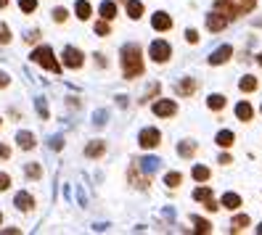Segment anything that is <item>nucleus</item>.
I'll use <instances>...</instances> for the list:
<instances>
[{"instance_id":"1","label":"nucleus","mask_w":262,"mask_h":235,"mask_svg":"<svg viewBox=\"0 0 262 235\" xmlns=\"http://www.w3.org/2000/svg\"><path fill=\"white\" fill-rule=\"evenodd\" d=\"M122 72H125L127 80H135V77L143 74V53H141V45H125L122 48Z\"/></svg>"},{"instance_id":"2","label":"nucleus","mask_w":262,"mask_h":235,"mask_svg":"<svg viewBox=\"0 0 262 235\" xmlns=\"http://www.w3.org/2000/svg\"><path fill=\"white\" fill-rule=\"evenodd\" d=\"M214 8L225 13L228 19H238L244 13L254 11V0H214Z\"/></svg>"},{"instance_id":"3","label":"nucleus","mask_w":262,"mask_h":235,"mask_svg":"<svg viewBox=\"0 0 262 235\" xmlns=\"http://www.w3.org/2000/svg\"><path fill=\"white\" fill-rule=\"evenodd\" d=\"M32 61H35L37 66L48 69V72H61V64L53 58V51L48 48V45H42V48H37V51L32 53Z\"/></svg>"},{"instance_id":"4","label":"nucleus","mask_w":262,"mask_h":235,"mask_svg":"<svg viewBox=\"0 0 262 235\" xmlns=\"http://www.w3.org/2000/svg\"><path fill=\"white\" fill-rule=\"evenodd\" d=\"M148 53L157 64H164V61H169V56H172V48H169V42H164V40H154Z\"/></svg>"},{"instance_id":"5","label":"nucleus","mask_w":262,"mask_h":235,"mask_svg":"<svg viewBox=\"0 0 262 235\" xmlns=\"http://www.w3.org/2000/svg\"><path fill=\"white\" fill-rule=\"evenodd\" d=\"M138 143H141V148L151 151V148H157V146L162 143V135H159L157 127H146V130L141 132V137H138Z\"/></svg>"},{"instance_id":"6","label":"nucleus","mask_w":262,"mask_h":235,"mask_svg":"<svg viewBox=\"0 0 262 235\" xmlns=\"http://www.w3.org/2000/svg\"><path fill=\"white\" fill-rule=\"evenodd\" d=\"M225 27H228V16H225V13L214 11V13L207 16V29H209V32H223Z\"/></svg>"},{"instance_id":"7","label":"nucleus","mask_w":262,"mask_h":235,"mask_svg":"<svg viewBox=\"0 0 262 235\" xmlns=\"http://www.w3.org/2000/svg\"><path fill=\"white\" fill-rule=\"evenodd\" d=\"M193 198H196V201H204L207 212H217V209H220L217 201L212 198V191H209V187H196V191H193Z\"/></svg>"},{"instance_id":"8","label":"nucleus","mask_w":262,"mask_h":235,"mask_svg":"<svg viewBox=\"0 0 262 235\" xmlns=\"http://www.w3.org/2000/svg\"><path fill=\"white\" fill-rule=\"evenodd\" d=\"M154 114H157V116H175V114H178V103L162 98V101L154 103Z\"/></svg>"},{"instance_id":"9","label":"nucleus","mask_w":262,"mask_h":235,"mask_svg":"<svg viewBox=\"0 0 262 235\" xmlns=\"http://www.w3.org/2000/svg\"><path fill=\"white\" fill-rule=\"evenodd\" d=\"M82 61H85V56L77 51V48H67V51H64V66H69V69H80V66H82Z\"/></svg>"},{"instance_id":"10","label":"nucleus","mask_w":262,"mask_h":235,"mask_svg":"<svg viewBox=\"0 0 262 235\" xmlns=\"http://www.w3.org/2000/svg\"><path fill=\"white\" fill-rule=\"evenodd\" d=\"M151 27L157 29V32H167V29H172V19H169L164 11H157L151 19Z\"/></svg>"},{"instance_id":"11","label":"nucleus","mask_w":262,"mask_h":235,"mask_svg":"<svg viewBox=\"0 0 262 235\" xmlns=\"http://www.w3.org/2000/svg\"><path fill=\"white\" fill-rule=\"evenodd\" d=\"M230 56H233V48H230V45H223V48H217V51L209 56V64L212 66H220V64H225Z\"/></svg>"},{"instance_id":"12","label":"nucleus","mask_w":262,"mask_h":235,"mask_svg":"<svg viewBox=\"0 0 262 235\" xmlns=\"http://www.w3.org/2000/svg\"><path fill=\"white\" fill-rule=\"evenodd\" d=\"M98 11H101V16H103V19H109V21H112V19L117 16V3H114V0H103Z\"/></svg>"},{"instance_id":"13","label":"nucleus","mask_w":262,"mask_h":235,"mask_svg":"<svg viewBox=\"0 0 262 235\" xmlns=\"http://www.w3.org/2000/svg\"><path fill=\"white\" fill-rule=\"evenodd\" d=\"M214 140H217V146H220V148H230V146H233V140H236V135L230 132V130H220Z\"/></svg>"},{"instance_id":"14","label":"nucleus","mask_w":262,"mask_h":235,"mask_svg":"<svg viewBox=\"0 0 262 235\" xmlns=\"http://www.w3.org/2000/svg\"><path fill=\"white\" fill-rule=\"evenodd\" d=\"M16 143H19L24 151H32V148H35V135H32V132H19V135H16Z\"/></svg>"},{"instance_id":"15","label":"nucleus","mask_w":262,"mask_h":235,"mask_svg":"<svg viewBox=\"0 0 262 235\" xmlns=\"http://www.w3.org/2000/svg\"><path fill=\"white\" fill-rule=\"evenodd\" d=\"M223 206L230 209V212H236V209L241 206V196H238V193H225V196H223Z\"/></svg>"},{"instance_id":"16","label":"nucleus","mask_w":262,"mask_h":235,"mask_svg":"<svg viewBox=\"0 0 262 235\" xmlns=\"http://www.w3.org/2000/svg\"><path fill=\"white\" fill-rule=\"evenodd\" d=\"M127 16L130 19H141L143 16V3L141 0H127Z\"/></svg>"},{"instance_id":"17","label":"nucleus","mask_w":262,"mask_h":235,"mask_svg":"<svg viewBox=\"0 0 262 235\" xmlns=\"http://www.w3.org/2000/svg\"><path fill=\"white\" fill-rule=\"evenodd\" d=\"M236 116H238L241 122H249V119L254 116V111H252V106L246 103V101H241V103L236 106Z\"/></svg>"},{"instance_id":"18","label":"nucleus","mask_w":262,"mask_h":235,"mask_svg":"<svg viewBox=\"0 0 262 235\" xmlns=\"http://www.w3.org/2000/svg\"><path fill=\"white\" fill-rule=\"evenodd\" d=\"M13 203H16V209H24V212H29V209L35 206V198L29 196V193H19V196H16V201H13Z\"/></svg>"},{"instance_id":"19","label":"nucleus","mask_w":262,"mask_h":235,"mask_svg":"<svg viewBox=\"0 0 262 235\" xmlns=\"http://www.w3.org/2000/svg\"><path fill=\"white\" fill-rule=\"evenodd\" d=\"M106 151V143H101V140H96V143H90L85 148V156H90V159H98V156H103Z\"/></svg>"},{"instance_id":"20","label":"nucleus","mask_w":262,"mask_h":235,"mask_svg":"<svg viewBox=\"0 0 262 235\" xmlns=\"http://www.w3.org/2000/svg\"><path fill=\"white\" fill-rule=\"evenodd\" d=\"M74 11H77V16H80L82 21H85V19H90V13H93V8H90V3H88V0H77Z\"/></svg>"},{"instance_id":"21","label":"nucleus","mask_w":262,"mask_h":235,"mask_svg":"<svg viewBox=\"0 0 262 235\" xmlns=\"http://www.w3.org/2000/svg\"><path fill=\"white\" fill-rule=\"evenodd\" d=\"M193 92H196V80L178 82V96H193Z\"/></svg>"},{"instance_id":"22","label":"nucleus","mask_w":262,"mask_h":235,"mask_svg":"<svg viewBox=\"0 0 262 235\" xmlns=\"http://www.w3.org/2000/svg\"><path fill=\"white\" fill-rule=\"evenodd\" d=\"M178 153L183 156V159H191V156L196 153V143H191V140H183V143L178 146Z\"/></svg>"},{"instance_id":"23","label":"nucleus","mask_w":262,"mask_h":235,"mask_svg":"<svg viewBox=\"0 0 262 235\" xmlns=\"http://www.w3.org/2000/svg\"><path fill=\"white\" fill-rule=\"evenodd\" d=\"M207 106L212 108V111H223L225 108V96H217V92H214V96L207 98Z\"/></svg>"},{"instance_id":"24","label":"nucleus","mask_w":262,"mask_h":235,"mask_svg":"<svg viewBox=\"0 0 262 235\" xmlns=\"http://www.w3.org/2000/svg\"><path fill=\"white\" fill-rule=\"evenodd\" d=\"M244 227H249V217H246V214L233 217V222H230V230H233V232H241Z\"/></svg>"},{"instance_id":"25","label":"nucleus","mask_w":262,"mask_h":235,"mask_svg":"<svg viewBox=\"0 0 262 235\" xmlns=\"http://www.w3.org/2000/svg\"><path fill=\"white\" fill-rule=\"evenodd\" d=\"M238 87H241V92H254L257 90V80L254 77H244V80L238 82Z\"/></svg>"},{"instance_id":"26","label":"nucleus","mask_w":262,"mask_h":235,"mask_svg":"<svg viewBox=\"0 0 262 235\" xmlns=\"http://www.w3.org/2000/svg\"><path fill=\"white\" fill-rule=\"evenodd\" d=\"M193 180H196V182H207V180H209V169L202 167V164L193 167Z\"/></svg>"},{"instance_id":"27","label":"nucleus","mask_w":262,"mask_h":235,"mask_svg":"<svg viewBox=\"0 0 262 235\" xmlns=\"http://www.w3.org/2000/svg\"><path fill=\"white\" fill-rule=\"evenodd\" d=\"M164 182H167L169 187H178V185L183 182V175H180V172H167V175H164Z\"/></svg>"},{"instance_id":"28","label":"nucleus","mask_w":262,"mask_h":235,"mask_svg":"<svg viewBox=\"0 0 262 235\" xmlns=\"http://www.w3.org/2000/svg\"><path fill=\"white\" fill-rule=\"evenodd\" d=\"M193 225H196V232H209L212 230V225L207 222V219H202V217H193Z\"/></svg>"},{"instance_id":"29","label":"nucleus","mask_w":262,"mask_h":235,"mask_svg":"<svg viewBox=\"0 0 262 235\" xmlns=\"http://www.w3.org/2000/svg\"><path fill=\"white\" fill-rule=\"evenodd\" d=\"M27 175L32 177V180L42 177V167H40V164H27Z\"/></svg>"},{"instance_id":"30","label":"nucleus","mask_w":262,"mask_h":235,"mask_svg":"<svg viewBox=\"0 0 262 235\" xmlns=\"http://www.w3.org/2000/svg\"><path fill=\"white\" fill-rule=\"evenodd\" d=\"M19 8H21L24 13H32V11L37 8V0H19Z\"/></svg>"},{"instance_id":"31","label":"nucleus","mask_w":262,"mask_h":235,"mask_svg":"<svg viewBox=\"0 0 262 235\" xmlns=\"http://www.w3.org/2000/svg\"><path fill=\"white\" fill-rule=\"evenodd\" d=\"M67 16H69V11H67V8H56V11H53V21H58V24H64Z\"/></svg>"},{"instance_id":"32","label":"nucleus","mask_w":262,"mask_h":235,"mask_svg":"<svg viewBox=\"0 0 262 235\" xmlns=\"http://www.w3.org/2000/svg\"><path fill=\"white\" fill-rule=\"evenodd\" d=\"M112 32V27H109V19H103L96 24V35H109Z\"/></svg>"},{"instance_id":"33","label":"nucleus","mask_w":262,"mask_h":235,"mask_svg":"<svg viewBox=\"0 0 262 235\" xmlns=\"http://www.w3.org/2000/svg\"><path fill=\"white\" fill-rule=\"evenodd\" d=\"M8 40H11V29H8L6 24H0V42H3V45H6Z\"/></svg>"},{"instance_id":"34","label":"nucleus","mask_w":262,"mask_h":235,"mask_svg":"<svg viewBox=\"0 0 262 235\" xmlns=\"http://www.w3.org/2000/svg\"><path fill=\"white\" fill-rule=\"evenodd\" d=\"M8 187H11V177L6 172H0V191H8Z\"/></svg>"},{"instance_id":"35","label":"nucleus","mask_w":262,"mask_h":235,"mask_svg":"<svg viewBox=\"0 0 262 235\" xmlns=\"http://www.w3.org/2000/svg\"><path fill=\"white\" fill-rule=\"evenodd\" d=\"M186 40H188L191 45H196V42H199V32H196V29H188V32H186Z\"/></svg>"},{"instance_id":"36","label":"nucleus","mask_w":262,"mask_h":235,"mask_svg":"<svg viewBox=\"0 0 262 235\" xmlns=\"http://www.w3.org/2000/svg\"><path fill=\"white\" fill-rule=\"evenodd\" d=\"M11 156V148L8 146H0V159H8Z\"/></svg>"},{"instance_id":"37","label":"nucleus","mask_w":262,"mask_h":235,"mask_svg":"<svg viewBox=\"0 0 262 235\" xmlns=\"http://www.w3.org/2000/svg\"><path fill=\"white\" fill-rule=\"evenodd\" d=\"M0 87H8V74L0 72Z\"/></svg>"},{"instance_id":"38","label":"nucleus","mask_w":262,"mask_h":235,"mask_svg":"<svg viewBox=\"0 0 262 235\" xmlns=\"http://www.w3.org/2000/svg\"><path fill=\"white\" fill-rule=\"evenodd\" d=\"M8 6V0H0V8H6Z\"/></svg>"},{"instance_id":"39","label":"nucleus","mask_w":262,"mask_h":235,"mask_svg":"<svg viewBox=\"0 0 262 235\" xmlns=\"http://www.w3.org/2000/svg\"><path fill=\"white\" fill-rule=\"evenodd\" d=\"M257 64H259V66H262V53H259V56H257Z\"/></svg>"},{"instance_id":"40","label":"nucleus","mask_w":262,"mask_h":235,"mask_svg":"<svg viewBox=\"0 0 262 235\" xmlns=\"http://www.w3.org/2000/svg\"><path fill=\"white\" fill-rule=\"evenodd\" d=\"M257 232H262V225H259V227H257Z\"/></svg>"},{"instance_id":"41","label":"nucleus","mask_w":262,"mask_h":235,"mask_svg":"<svg viewBox=\"0 0 262 235\" xmlns=\"http://www.w3.org/2000/svg\"><path fill=\"white\" fill-rule=\"evenodd\" d=\"M0 124H3V119H0Z\"/></svg>"},{"instance_id":"42","label":"nucleus","mask_w":262,"mask_h":235,"mask_svg":"<svg viewBox=\"0 0 262 235\" xmlns=\"http://www.w3.org/2000/svg\"><path fill=\"white\" fill-rule=\"evenodd\" d=\"M0 219H3V217H0Z\"/></svg>"}]
</instances>
